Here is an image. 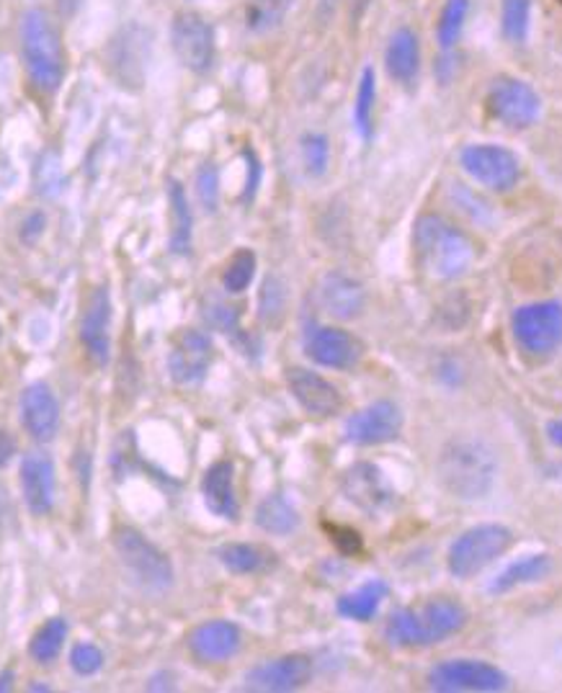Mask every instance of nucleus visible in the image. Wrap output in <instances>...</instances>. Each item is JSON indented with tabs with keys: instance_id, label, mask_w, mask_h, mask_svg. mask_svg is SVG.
Segmentation results:
<instances>
[{
	"instance_id": "f257e3e1",
	"label": "nucleus",
	"mask_w": 562,
	"mask_h": 693,
	"mask_svg": "<svg viewBox=\"0 0 562 693\" xmlns=\"http://www.w3.org/2000/svg\"><path fill=\"white\" fill-rule=\"evenodd\" d=\"M436 479L460 501H483L499 479V459L485 442L454 438L438 454Z\"/></svg>"
},
{
	"instance_id": "e433bc0d",
	"label": "nucleus",
	"mask_w": 562,
	"mask_h": 693,
	"mask_svg": "<svg viewBox=\"0 0 562 693\" xmlns=\"http://www.w3.org/2000/svg\"><path fill=\"white\" fill-rule=\"evenodd\" d=\"M70 667L78 675H93L103 667V652L91 642H80L70 652Z\"/></svg>"
},
{
	"instance_id": "393cba45",
	"label": "nucleus",
	"mask_w": 562,
	"mask_h": 693,
	"mask_svg": "<svg viewBox=\"0 0 562 693\" xmlns=\"http://www.w3.org/2000/svg\"><path fill=\"white\" fill-rule=\"evenodd\" d=\"M550 573H552L550 554H526V557L511 562V565L503 570V573L495 575L491 585H487V591H491L493 595H503V593H511V591L521 588V585L540 583Z\"/></svg>"
},
{
	"instance_id": "a19ab883",
	"label": "nucleus",
	"mask_w": 562,
	"mask_h": 693,
	"mask_svg": "<svg viewBox=\"0 0 562 693\" xmlns=\"http://www.w3.org/2000/svg\"><path fill=\"white\" fill-rule=\"evenodd\" d=\"M331 534H333V544H338L341 552L346 554H354L362 550V536H358L354 528H346V526H331Z\"/></svg>"
},
{
	"instance_id": "c9c22d12",
	"label": "nucleus",
	"mask_w": 562,
	"mask_h": 693,
	"mask_svg": "<svg viewBox=\"0 0 562 693\" xmlns=\"http://www.w3.org/2000/svg\"><path fill=\"white\" fill-rule=\"evenodd\" d=\"M295 0H250V27L272 29L279 23Z\"/></svg>"
},
{
	"instance_id": "f3484780",
	"label": "nucleus",
	"mask_w": 562,
	"mask_h": 693,
	"mask_svg": "<svg viewBox=\"0 0 562 693\" xmlns=\"http://www.w3.org/2000/svg\"><path fill=\"white\" fill-rule=\"evenodd\" d=\"M80 344L93 366L103 369L111 358V299L106 287L91 291L80 315Z\"/></svg>"
},
{
	"instance_id": "f8f14e48",
	"label": "nucleus",
	"mask_w": 562,
	"mask_h": 693,
	"mask_svg": "<svg viewBox=\"0 0 562 693\" xmlns=\"http://www.w3.org/2000/svg\"><path fill=\"white\" fill-rule=\"evenodd\" d=\"M403 423V410L393 399H377V403L348 415L344 423V438L354 446H382L401 438Z\"/></svg>"
},
{
	"instance_id": "2eb2a0df",
	"label": "nucleus",
	"mask_w": 562,
	"mask_h": 693,
	"mask_svg": "<svg viewBox=\"0 0 562 693\" xmlns=\"http://www.w3.org/2000/svg\"><path fill=\"white\" fill-rule=\"evenodd\" d=\"M313 679V663L305 655L266 660L243 675V689L258 693H289L305 689Z\"/></svg>"
},
{
	"instance_id": "de8ad7c7",
	"label": "nucleus",
	"mask_w": 562,
	"mask_h": 693,
	"mask_svg": "<svg viewBox=\"0 0 562 693\" xmlns=\"http://www.w3.org/2000/svg\"><path fill=\"white\" fill-rule=\"evenodd\" d=\"M60 3H62V6H65V8H68V11H70V8H72V6H76V3H78V0H60Z\"/></svg>"
},
{
	"instance_id": "9d476101",
	"label": "nucleus",
	"mask_w": 562,
	"mask_h": 693,
	"mask_svg": "<svg viewBox=\"0 0 562 693\" xmlns=\"http://www.w3.org/2000/svg\"><path fill=\"white\" fill-rule=\"evenodd\" d=\"M460 166L472 181L491 191H511L521 178V160L503 145H467Z\"/></svg>"
},
{
	"instance_id": "4c0bfd02",
	"label": "nucleus",
	"mask_w": 562,
	"mask_h": 693,
	"mask_svg": "<svg viewBox=\"0 0 562 693\" xmlns=\"http://www.w3.org/2000/svg\"><path fill=\"white\" fill-rule=\"evenodd\" d=\"M284 313V287L279 279H268L260 289V320L276 323Z\"/></svg>"
},
{
	"instance_id": "4468645a",
	"label": "nucleus",
	"mask_w": 562,
	"mask_h": 693,
	"mask_svg": "<svg viewBox=\"0 0 562 693\" xmlns=\"http://www.w3.org/2000/svg\"><path fill=\"white\" fill-rule=\"evenodd\" d=\"M211 362H215V344L207 333L184 330L170 346L168 374L176 385L194 387L207 379Z\"/></svg>"
},
{
	"instance_id": "a211bd4d",
	"label": "nucleus",
	"mask_w": 562,
	"mask_h": 693,
	"mask_svg": "<svg viewBox=\"0 0 562 693\" xmlns=\"http://www.w3.org/2000/svg\"><path fill=\"white\" fill-rule=\"evenodd\" d=\"M21 423L39 444H50L60 430V403L47 382H34L21 395Z\"/></svg>"
},
{
	"instance_id": "79ce46f5",
	"label": "nucleus",
	"mask_w": 562,
	"mask_h": 693,
	"mask_svg": "<svg viewBox=\"0 0 562 693\" xmlns=\"http://www.w3.org/2000/svg\"><path fill=\"white\" fill-rule=\"evenodd\" d=\"M45 230V215H39V211H34V215H29L27 219H23L21 225V238L27 242H34L39 235H42Z\"/></svg>"
},
{
	"instance_id": "a18cd8bd",
	"label": "nucleus",
	"mask_w": 562,
	"mask_h": 693,
	"mask_svg": "<svg viewBox=\"0 0 562 693\" xmlns=\"http://www.w3.org/2000/svg\"><path fill=\"white\" fill-rule=\"evenodd\" d=\"M548 438L558 448H562V420H550L548 423Z\"/></svg>"
},
{
	"instance_id": "5701e85b",
	"label": "nucleus",
	"mask_w": 562,
	"mask_h": 693,
	"mask_svg": "<svg viewBox=\"0 0 562 693\" xmlns=\"http://www.w3.org/2000/svg\"><path fill=\"white\" fill-rule=\"evenodd\" d=\"M201 495H205L207 511L215 513L217 518H240V503L238 493H235V464L230 459H219L205 472V477H201Z\"/></svg>"
},
{
	"instance_id": "c03bdc74",
	"label": "nucleus",
	"mask_w": 562,
	"mask_h": 693,
	"mask_svg": "<svg viewBox=\"0 0 562 693\" xmlns=\"http://www.w3.org/2000/svg\"><path fill=\"white\" fill-rule=\"evenodd\" d=\"M13 454H16L13 436L8 434V430H0V467H6V464L13 459Z\"/></svg>"
},
{
	"instance_id": "f03ea898",
	"label": "nucleus",
	"mask_w": 562,
	"mask_h": 693,
	"mask_svg": "<svg viewBox=\"0 0 562 693\" xmlns=\"http://www.w3.org/2000/svg\"><path fill=\"white\" fill-rule=\"evenodd\" d=\"M467 624V608L452 598H431L421 608H397L385 624L393 647L418 650L454 637Z\"/></svg>"
},
{
	"instance_id": "7ed1b4c3",
	"label": "nucleus",
	"mask_w": 562,
	"mask_h": 693,
	"mask_svg": "<svg viewBox=\"0 0 562 693\" xmlns=\"http://www.w3.org/2000/svg\"><path fill=\"white\" fill-rule=\"evenodd\" d=\"M21 57L31 86L52 96L65 80V47L52 16L45 8H29L21 16Z\"/></svg>"
},
{
	"instance_id": "2f4dec72",
	"label": "nucleus",
	"mask_w": 562,
	"mask_h": 693,
	"mask_svg": "<svg viewBox=\"0 0 562 693\" xmlns=\"http://www.w3.org/2000/svg\"><path fill=\"white\" fill-rule=\"evenodd\" d=\"M374 103H377V76H374L372 68H364L362 78H358L356 101H354V125H356V132L362 135L364 140H369L372 137Z\"/></svg>"
},
{
	"instance_id": "bb28decb",
	"label": "nucleus",
	"mask_w": 562,
	"mask_h": 693,
	"mask_svg": "<svg viewBox=\"0 0 562 693\" xmlns=\"http://www.w3.org/2000/svg\"><path fill=\"white\" fill-rule=\"evenodd\" d=\"M217 560L223 562V567L230 570L233 575H258L276 565V554L272 550H266V546H258V544H243V542L219 546Z\"/></svg>"
},
{
	"instance_id": "c756f323",
	"label": "nucleus",
	"mask_w": 562,
	"mask_h": 693,
	"mask_svg": "<svg viewBox=\"0 0 562 693\" xmlns=\"http://www.w3.org/2000/svg\"><path fill=\"white\" fill-rule=\"evenodd\" d=\"M68 640V622L62 616L47 618V622L34 632L29 642V655L39 665H52Z\"/></svg>"
},
{
	"instance_id": "37998d69",
	"label": "nucleus",
	"mask_w": 562,
	"mask_h": 693,
	"mask_svg": "<svg viewBox=\"0 0 562 693\" xmlns=\"http://www.w3.org/2000/svg\"><path fill=\"white\" fill-rule=\"evenodd\" d=\"M246 158H248V162H250V181L246 184V199H254L256 197V189H258V178H260V166H258V160H256V155L254 152H246Z\"/></svg>"
},
{
	"instance_id": "6e6552de",
	"label": "nucleus",
	"mask_w": 562,
	"mask_h": 693,
	"mask_svg": "<svg viewBox=\"0 0 562 693\" xmlns=\"http://www.w3.org/2000/svg\"><path fill=\"white\" fill-rule=\"evenodd\" d=\"M426 686L436 693H499L511 686L509 675L485 660H444L426 675Z\"/></svg>"
},
{
	"instance_id": "aec40b11",
	"label": "nucleus",
	"mask_w": 562,
	"mask_h": 693,
	"mask_svg": "<svg viewBox=\"0 0 562 693\" xmlns=\"http://www.w3.org/2000/svg\"><path fill=\"white\" fill-rule=\"evenodd\" d=\"M55 464L47 454L31 452L21 459V493L31 516L42 518L55 508Z\"/></svg>"
},
{
	"instance_id": "09e8293b",
	"label": "nucleus",
	"mask_w": 562,
	"mask_h": 693,
	"mask_svg": "<svg viewBox=\"0 0 562 693\" xmlns=\"http://www.w3.org/2000/svg\"><path fill=\"white\" fill-rule=\"evenodd\" d=\"M29 691H50L47 686H29Z\"/></svg>"
},
{
	"instance_id": "473e14b6",
	"label": "nucleus",
	"mask_w": 562,
	"mask_h": 693,
	"mask_svg": "<svg viewBox=\"0 0 562 693\" xmlns=\"http://www.w3.org/2000/svg\"><path fill=\"white\" fill-rule=\"evenodd\" d=\"M256 253L248 248H240L235 256L227 260L225 271H223V287L230 291V295H243L250 287L256 276Z\"/></svg>"
},
{
	"instance_id": "ddd939ff",
	"label": "nucleus",
	"mask_w": 562,
	"mask_h": 693,
	"mask_svg": "<svg viewBox=\"0 0 562 693\" xmlns=\"http://www.w3.org/2000/svg\"><path fill=\"white\" fill-rule=\"evenodd\" d=\"M305 354L317 366L325 369H354L362 362L364 346L362 340L344 328H331V325H309L305 333Z\"/></svg>"
},
{
	"instance_id": "8fccbe9b",
	"label": "nucleus",
	"mask_w": 562,
	"mask_h": 693,
	"mask_svg": "<svg viewBox=\"0 0 562 693\" xmlns=\"http://www.w3.org/2000/svg\"><path fill=\"white\" fill-rule=\"evenodd\" d=\"M558 3H560V6H562V0H558Z\"/></svg>"
},
{
	"instance_id": "c85d7f7f",
	"label": "nucleus",
	"mask_w": 562,
	"mask_h": 693,
	"mask_svg": "<svg viewBox=\"0 0 562 693\" xmlns=\"http://www.w3.org/2000/svg\"><path fill=\"white\" fill-rule=\"evenodd\" d=\"M256 526L272 536H287L297 532L299 513L284 495H268L256 508Z\"/></svg>"
},
{
	"instance_id": "4be33fe9",
	"label": "nucleus",
	"mask_w": 562,
	"mask_h": 693,
	"mask_svg": "<svg viewBox=\"0 0 562 693\" xmlns=\"http://www.w3.org/2000/svg\"><path fill=\"white\" fill-rule=\"evenodd\" d=\"M344 493L366 513H379L393 503V487L374 464H356L346 472Z\"/></svg>"
},
{
	"instance_id": "20e7f679",
	"label": "nucleus",
	"mask_w": 562,
	"mask_h": 693,
	"mask_svg": "<svg viewBox=\"0 0 562 693\" xmlns=\"http://www.w3.org/2000/svg\"><path fill=\"white\" fill-rule=\"evenodd\" d=\"M413 242L423 268L438 281L460 279L475 260L467 235L436 215H423L415 222Z\"/></svg>"
},
{
	"instance_id": "423d86ee",
	"label": "nucleus",
	"mask_w": 562,
	"mask_h": 693,
	"mask_svg": "<svg viewBox=\"0 0 562 693\" xmlns=\"http://www.w3.org/2000/svg\"><path fill=\"white\" fill-rule=\"evenodd\" d=\"M513 544V532L503 524H480L460 534L446 552V567L457 581H470L503 557Z\"/></svg>"
},
{
	"instance_id": "1a4fd4ad",
	"label": "nucleus",
	"mask_w": 562,
	"mask_h": 693,
	"mask_svg": "<svg viewBox=\"0 0 562 693\" xmlns=\"http://www.w3.org/2000/svg\"><path fill=\"white\" fill-rule=\"evenodd\" d=\"M170 42L178 62L191 72H209L215 65V27L197 11H178L170 23Z\"/></svg>"
},
{
	"instance_id": "6ab92c4d",
	"label": "nucleus",
	"mask_w": 562,
	"mask_h": 693,
	"mask_svg": "<svg viewBox=\"0 0 562 693\" xmlns=\"http://www.w3.org/2000/svg\"><path fill=\"white\" fill-rule=\"evenodd\" d=\"M189 650L199 663H227L240 652L243 634L233 622L225 618H215V622H205L194 626L189 632Z\"/></svg>"
},
{
	"instance_id": "412c9836",
	"label": "nucleus",
	"mask_w": 562,
	"mask_h": 693,
	"mask_svg": "<svg viewBox=\"0 0 562 693\" xmlns=\"http://www.w3.org/2000/svg\"><path fill=\"white\" fill-rule=\"evenodd\" d=\"M317 299H321L325 313L346 323L364 313L366 291L354 276L344 271H328L317 284Z\"/></svg>"
},
{
	"instance_id": "0eeeda50",
	"label": "nucleus",
	"mask_w": 562,
	"mask_h": 693,
	"mask_svg": "<svg viewBox=\"0 0 562 693\" xmlns=\"http://www.w3.org/2000/svg\"><path fill=\"white\" fill-rule=\"evenodd\" d=\"M511 336L521 354L552 356L562 346V301L548 299L513 309Z\"/></svg>"
},
{
	"instance_id": "ea45409f",
	"label": "nucleus",
	"mask_w": 562,
	"mask_h": 693,
	"mask_svg": "<svg viewBox=\"0 0 562 693\" xmlns=\"http://www.w3.org/2000/svg\"><path fill=\"white\" fill-rule=\"evenodd\" d=\"M205 317L209 320V325H215L217 330L227 333V336H238V333H240V328H238L240 315H238V309L230 307V305H223V301H215V305L207 307Z\"/></svg>"
},
{
	"instance_id": "49530a36",
	"label": "nucleus",
	"mask_w": 562,
	"mask_h": 693,
	"mask_svg": "<svg viewBox=\"0 0 562 693\" xmlns=\"http://www.w3.org/2000/svg\"><path fill=\"white\" fill-rule=\"evenodd\" d=\"M13 681H16V673L11 671V667H6V671L0 673V693L11 691V689H13Z\"/></svg>"
},
{
	"instance_id": "cd10ccee",
	"label": "nucleus",
	"mask_w": 562,
	"mask_h": 693,
	"mask_svg": "<svg viewBox=\"0 0 562 693\" xmlns=\"http://www.w3.org/2000/svg\"><path fill=\"white\" fill-rule=\"evenodd\" d=\"M168 207H170V250L176 256H189L194 242V215L184 186L178 181L168 184Z\"/></svg>"
},
{
	"instance_id": "a878e982",
	"label": "nucleus",
	"mask_w": 562,
	"mask_h": 693,
	"mask_svg": "<svg viewBox=\"0 0 562 693\" xmlns=\"http://www.w3.org/2000/svg\"><path fill=\"white\" fill-rule=\"evenodd\" d=\"M387 595H390V585L385 581H379V577H374V581H366L364 585H358L356 591L341 595V598L336 601V611H338V616L348 618V622H358V624L372 622Z\"/></svg>"
},
{
	"instance_id": "9b49d317",
	"label": "nucleus",
	"mask_w": 562,
	"mask_h": 693,
	"mask_svg": "<svg viewBox=\"0 0 562 693\" xmlns=\"http://www.w3.org/2000/svg\"><path fill=\"white\" fill-rule=\"evenodd\" d=\"M487 111L509 129H526L542 117V99L532 86L519 78H495L487 91Z\"/></svg>"
},
{
	"instance_id": "72a5a7b5",
	"label": "nucleus",
	"mask_w": 562,
	"mask_h": 693,
	"mask_svg": "<svg viewBox=\"0 0 562 693\" xmlns=\"http://www.w3.org/2000/svg\"><path fill=\"white\" fill-rule=\"evenodd\" d=\"M529 19H532V0H503L501 3V29L509 42H524L529 34Z\"/></svg>"
},
{
	"instance_id": "7c9ffc66",
	"label": "nucleus",
	"mask_w": 562,
	"mask_h": 693,
	"mask_svg": "<svg viewBox=\"0 0 562 693\" xmlns=\"http://www.w3.org/2000/svg\"><path fill=\"white\" fill-rule=\"evenodd\" d=\"M467 13H470V0H446L442 8V16H438V23H436L438 50L446 55L454 50V44H457L462 37Z\"/></svg>"
},
{
	"instance_id": "b1692460",
	"label": "nucleus",
	"mask_w": 562,
	"mask_h": 693,
	"mask_svg": "<svg viewBox=\"0 0 562 693\" xmlns=\"http://www.w3.org/2000/svg\"><path fill=\"white\" fill-rule=\"evenodd\" d=\"M385 68L387 76L397 80V83L408 86L415 80L421 70V42L418 34L411 27H401L390 37L385 50Z\"/></svg>"
},
{
	"instance_id": "39448f33",
	"label": "nucleus",
	"mask_w": 562,
	"mask_h": 693,
	"mask_svg": "<svg viewBox=\"0 0 562 693\" xmlns=\"http://www.w3.org/2000/svg\"><path fill=\"white\" fill-rule=\"evenodd\" d=\"M114 550H117L121 565H125L137 588L155 595L170 591L174 565H170L168 554L158 550L142 532L132 526H121L114 534Z\"/></svg>"
},
{
	"instance_id": "dca6fc26",
	"label": "nucleus",
	"mask_w": 562,
	"mask_h": 693,
	"mask_svg": "<svg viewBox=\"0 0 562 693\" xmlns=\"http://www.w3.org/2000/svg\"><path fill=\"white\" fill-rule=\"evenodd\" d=\"M287 377V387L292 397L297 399L299 407L313 418H333L344 407V395L341 389L313 369H303V366H289L284 372Z\"/></svg>"
},
{
	"instance_id": "f704fd0d",
	"label": "nucleus",
	"mask_w": 562,
	"mask_h": 693,
	"mask_svg": "<svg viewBox=\"0 0 562 693\" xmlns=\"http://www.w3.org/2000/svg\"><path fill=\"white\" fill-rule=\"evenodd\" d=\"M303 160H305V168L307 174L313 178H321L325 176V170H328V162H331V142L325 135H305L303 137Z\"/></svg>"
},
{
	"instance_id": "58836bf2",
	"label": "nucleus",
	"mask_w": 562,
	"mask_h": 693,
	"mask_svg": "<svg viewBox=\"0 0 562 693\" xmlns=\"http://www.w3.org/2000/svg\"><path fill=\"white\" fill-rule=\"evenodd\" d=\"M197 194H199V201L201 207H205L207 211H217V204H219V174L215 166H201L199 174H197Z\"/></svg>"
}]
</instances>
